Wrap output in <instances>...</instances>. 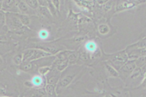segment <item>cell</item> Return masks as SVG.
<instances>
[{"label": "cell", "mask_w": 146, "mask_h": 97, "mask_svg": "<svg viewBox=\"0 0 146 97\" xmlns=\"http://www.w3.org/2000/svg\"><path fill=\"white\" fill-rule=\"evenodd\" d=\"M106 56L108 57V62L117 71L119 70L120 68L129 61L126 50H121L113 54H108Z\"/></svg>", "instance_id": "6da1fadb"}, {"label": "cell", "mask_w": 146, "mask_h": 97, "mask_svg": "<svg viewBox=\"0 0 146 97\" xmlns=\"http://www.w3.org/2000/svg\"><path fill=\"white\" fill-rule=\"evenodd\" d=\"M6 26L8 25L10 30L12 31H18L19 30L23 28V25L21 22L19 17H18V13H11V12H8L6 13Z\"/></svg>", "instance_id": "7a4b0ae2"}, {"label": "cell", "mask_w": 146, "mask_h": 97, "mask_svg": "<svg viewBox=\"0 0 146 97\" xmlns=\"http://www.w3.org/2000/svg\"><path fill=\"white\" fill-rule=\"evenodd\" d=\"M1 7H0V11L11 12V13H18V6H17V1H12V0H4L1 1Z\"/></svg>", "instance_id": "3957f363"}, {"label": "cell", "mask_w": 146, "mask_h": 97, "mask_svg": "<svg viewBox=\"0 0 146 97\" xmlns=\"http://www.w3.org/2000/svg\"><path fill=\"white\" fill-rule=\"evenodd\" d=\"M141 3H144V1H118L115 5V12L133 8Z\"/></svg>", "instance_id": "277c9868"}, {"label": "cell", "mask_w": 146, "mask_h": 97, "mask_svg": "<svg viewBox=\"0 0 146 97\" xmlns=\"http://www.w3.org/2000/svg\"><path fill=\"white\" fill-rule=\"evenodd\" d=\"M136 64H135V60H129L127 62H125L118 71L119 73V77H127L129 76L133 71L136 68Z\"/></svg>", "instance_id": "5b68a950"}, {"label": "cell", "mask_w": 146, "mask_h": 97, "mask_svg": "<svg viewBox=\"0 0 146 97\" xmlns=\"http://www.w3.org/2000/svg\"><path fill=\"white\" fill-rule=\"evenodd\" d=\"M60 76H61V72L52 67L51 71L46 75V83L51 85H57L60 81Z\"/></svg>", "instance_id": "8992f818"}, {"label": "cell", "mask_w": 146, "mask_h": 97, "mask_svg": "<svg viewBox=\"0 0 146 97\" xmlns=\"http://www.w3.org/2000/svg\"><path fill=\"white\" fill-rule=\"evenodd\" d=\"M84 49L92 57H98L100 55L98 45L94 40H87L84 44Z\"/></svg>", "instance_id": "52a82bcc"}, {"label": "cell", "mask_w": 146, "mask_h": 97, "mask_svg": "<svg viewBox=\"0 0 146 97\" xmlns=\"http://www.w3.org/2000/svg\"><path fill=\"white\" fill-rule=\"evenodd\" d=\"M31 81H32V83H33L34 87L43 88V87H45V83L46 82V80L42 75H36V76L33 77Z\"/></svg>", "instance_id": "ba28073f"}, {"label": "cell", "mask_w": 146, "mask_h": 97, "mask_svg": "<svg viewBox=\"0 0 146 97\" xmlns=\"http://www.w3.org/2000/svg\"><path fill=\"white\" fill-rule=\"evenodd\" d=\"M145 74L143 73V72L141 70L140 68H136L135 70L133 71V72L129 75V80L135 81H139V79H141L142 77L144 78Z\"/></svg>", "instance_id": "9c48e42d"}, {"label": "cell", "mask_w": 146, "mask_h": 97, "mask_svg": "<svg viewBox=\"0 0 146 97\" xmlns=\"http://www.w3.org/2000/svg\"><path fill=\"white\" fill-rule=\"evenodd\" d=\"M74 77H75V75H67V76H65L62 79H60L58 84L56 86L58 87H67L72 81V80L74 79Z\"/></svg>", "instance_id": "30bf717a"}, {"label": "cell", "mask_w": 146, "mask_h": 97, "mask_svg": "<svg viewBox=\"0 0 146 97\" xmlns=\"http://www.w3.org/2000/svg\"><path fill=\"white\" fill-rule=\"evenodd\" d=\"M17 6H18L19 12H21L23 14L27 15L31 12H30L31 8L28 7V5L26 3L25 1H17Z\"/></svg>", "instance_id": "8fae6325"}, {"label": "cell", "mask_w": 146, "mask_h": 97, "mask_svg": "<svg viewBox=\"0 0 146 97\" xmlns=\"http://www.w3.org/2000/svg\"><path fill=\"white\" fill-rule=\"evenodd\" d=\"M45 90L46 92V95L48 97H56V85H51V84H46Z\"/></svg>", "instance_id": "7c38bea8"}, {"label": "cell", "mask_w": 146, "mask_h": 97, "mask_svg": "<svg viewBox=\"0 0 146 97\" xmlns=\"http://www.w3.org/2000/svg\"><path fill=\"white\" fill-rule=\"evenodd\" d=\"M105 65H106V71L108 72V73L110 74V76H111L113 77H119V73L118 71L116 70L113 66H111L109 62H106Z\"/></svg>", "instance_id": "4fadbf2b"}, {"label": "cell", "mask_w": 146, "mask_h": 97, "mask_svg": "<svg viewBox=\"0 0 146 97\" xmlns=\"http://www.w3.org/2000/svg\"><path fill=\"white\" fill-rule=\"evenodd\" d=\"M18 17H19L21 22L23 23V25L24 27H29V25H30V18L28 17V15L23 14V13H18Z\"/></svg>", "instance_id": "5bb4252c"}, {"label": "cell", "mask_w": 146, "mask_h": 97, "mask_svg": "<svg viewBox=\"0 0 146 97\" xmlns=\"http://www.w3.org/2000/svg\"><path fill=\"white\" fill-rule=\"evenodd\" d=\"M78 59H79L78 53L71 51V53H69V55H68V62H69V64H75L76 62H77Z\"/></svg>", "instance_id": "9a60e30c"}, {"label": "cell", "mask_w": 146, "mask_h": 97, "mask_svg": "<svg viewBox=\"0 0 146 97\" xmlns=\"http://www.w3.org/2000/svg\"><path fill=\"white\" fill-rule=\"evenodd\" d=\"M33 67V63L32 62H23L20 66H19V69L23 72H28V71L32 70Z\"/></svg>", "instance_id": "2e32d148"}, {"label": "cell", "mask_w": 146, "mask_h": 97, "mask_svg": "<svg viewBox=\"0 0 146 97\" xmlns=\"http://www.w3.org/2000/svg\"><path fill=\"white\" fill-rule=\"evenodd\" d=\"M110 31V27L108 25L106 24H100L98 27V32L100 33V35H105L106 34H108Z\"/></svg>", "instance_id": "e0dca14e"}, {"label": "cell", "mask_w": 146, "mask_h": 97, "mask_svg": "<svg viewBox=\"0 0 146 97\" xmlns=\"http://www.w3.org/2000/svg\"><path fill=\"white\" fill-rule=\"evenodd\" d=\"M38 11H39V12L41 13V14H42L44 17H46V18H52V13H51V12L49 11V9L48 8H44V7H39L38 8Z\"/></svg>", "instance_id": "ac0fdd59"}, {"label": "cell", "mask_w": 146, "mask_h": 97, "mask_svg": "<svg viewBox=\"0 0 146 97\" xmlns=\"http://www.w3.org/2000/svg\"><path fill=\"white\" fill-rule=\"evenodd\" d=\"M78 54H79V59L81 60H82V61H87L91 57H92L91 54H89L85 49L84 50H81L78 53Z\"/></svg>", "instance_id": "d6986e66"}, {"label": "cell", "mask_w": 146, "mask_h": 97, "mask_svg": "<svg viewBox=\"0 0 146 97\" xmlns=\"http://www.w3.org/2000/svg\"><path fill=\"white\" fill-rule=\"evenodd\" d=\"M26 3L28 5V7L30 8L31 9H36L38 8L40 6H39V3L37 0H27L25 1Z\"/></svg>", "instance_id": "ffe728a7"}, {"label": "cell", "mask_w": 146, "mask_h": 97, "mask_svg": "<svg viewBox=\"0 0 146 97\" xmlns=\"http://www.w3.org/2000/svg\"><path fill=\"white\" fill-rule=\"evenodd\" d=\"M135 64L137 68H142L143 66H145L146 64V55L138 58L135 60Z\"/></svg>", "instance_id": "44dd1931"}, {"label": "cell", "mask_w": 146, "mask_h": 97, "mask_svg": "<svg viewBox=\"0 0 146 97\" xmlns=\"http://www.w3.org/2000/svg\"><path fill=\"white\" fill-rule=\"evenodd\" d=\"M49 31L46 29H42L38 31V37L41 39V40H46L48 39L49 37Z\"/></svg>", "instance_id": "7402d4cb"}, {"label": "cell", "mask_w": 146, "mask_h": 97, "mask_svg": "<svg viewBox=\"0 0 146 97\" xmlns=\"http://www.w3.org/2000/svg\"><path fill=\"white\" fill-rule=\"evenodd\" d=\"M51 69H52V67L51 66H42V67H40L39 68L38 72L42 76H46L51 71Z\"/></svg>", "instance_id": "603a6c76"}, {"label": "cell", "mask_w": 146, "mask_h": 97, "mask_svg": "<svg viewBox=\"0 0 146 97\" xmlns=\"http://www.w3.org/2000/svg\"><path fill=\"white\" fill-rule=\"evenodd\" d=\"M46 95L45 88H39L36 89V90L34 91L33 97H43Z\"/></svg>", "instance_id": "cb8c5ba5"}, {"label": "cell", "mask_w": 146, "mask_h": 97, "mask_svg": "<svg viewBox=\"0 0 146 97\" xmlns=\"http://www.w3.org/2000/svg\"><path fill=\"white\" fill-rule=\"evenodd\" d=\"M13 62L20 66L23 62V53H18L17 55H15V57L13 58Z\"/></svg>", "instance_id": "d4e9b609"}, {"label": "cell", "mask_w": 146, "mask_h": 97, "mask_svg": "<svg viewBox=\"0 0 146 97\" xmlns=\"http://www.w3.org/2000/svg\"><path fill=\"white\" fill-rule=\"evenodd\" d=\"M0 18H1V27H3L5 26L7 18H6V14L4 13V12L0 11Z\"/></svg>", "instance_id": "484cf974"}, {"label": "cell", "mask_w": 146, "mask_h": 97, "mask_svg": "<svg viewBox=\"0 0 146 97\" xmlns=\"http://www.w3.org/2000/svg\"><path fill=\"white\" fill-rule=\"evenodd\" d=\"M48 3H49V5H48V9H49V11L51 12L52 15V16H54V15H56V9L55 8L54 5L52 4V1H48Z\"/></svg>", "instance_id": "4316f807"}, {"label": "cell", "mask_w": 146, "mask_h": 97, "mask_svg": "<svg viewBox=\"0 0 146 97\" xmlns=\"http://www.w3.org/2000/svg\"><path fill=\"white\" fill-rule=\"evenodd\" d=\"M112 2H110V1H109V2H106L104 5H102V8H103V9H104V11L105 12H107V11H109L110 9L111 8V7H112Z\"/></svg>", "instance_id": "83f0119b"}, {"label": "cell", "mask_w": 146, "mask_h": 97, "mask_svg": "<svg viewBox=\"0 0 146 97\" xmlns=\"http://www.w3.org/2000/svg\"><path fill=\"white\" fill-rule=\"evenodd\" d=\"M38 3H39V6H40V7L48 8V5H49L48 1H46V0H39Z\"/></svg>", "instance_id": "f1b7e54d"}, {"label": "cell", "mask_w": 146, "mask_h": 97, "mask_svg": "<svg viewBox=\"0 0 146 97\" xmlns=\"http://www.w3.org/2000/svg\"><path fill=\"white\" fill-rule=\"evenodd\" d=\"M52 4L54 5L55 8L56 9V12L59 11L60 9V1H56V0H54V1H52Z\"/></svg>", "instance_id": "f546056e"}, {"label": "cell", "mask_w": 146, "mask_h": 97, "mask_svg": "<svg viewBox=\"0 0 146 97\" xmlns=\"http://www.w3.org/2000/svg\"><path fill=\"white\" fill-rule=\"evenodd\" d=\"M24 85H25L26 87H33V83H32L31 81H25V82H24Z\"/></svg>", "instance_id": "4dcf8cb0"}, {"label": "cell", "mask_w": 146, "mask_h": 97, "mask_svg": "<svg viewBox=\"0 0 146 97\" xmlns=\"http://www.w3.org/2000/svg\"><path fill=\"white\" fill-rule=\"evenodd\" d=\"M143 39H146V29L142 32V34L139 36V40H143Z\"/></svg>", "instance_id": "1f68e13d"}, {"label": "cell", "mask_w": 146, "mask_h": 97, "mask_svg": "<svg viewBox=\"0 0 146 97\" xmlns=\"http://www.w3.org/2000/svg\"><path fill=\"white\" fill-rule=\"evenodd\" d=\"M104 97H112L111 96H110V95H106V96H105Z\"/></svg>", "instance_id": "d6a6232c"}]
</instances>
